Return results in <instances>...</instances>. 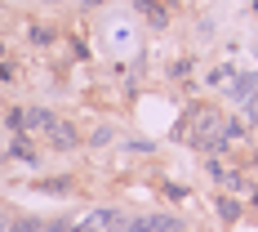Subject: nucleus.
<instances>
[{"label": "nucleus", "mask_w": 258, "mask_h": 232, "mask_svg": "<svg viewBox=\"0 0 258 232\" xmlns=\"http://www.w3.org/2000/svg\"><path fill=\"white\" fill-rule=\"evenodd\" d=\"M9 232H40L36 219H18V223H9Z\"/></svg>", "instance_id": "nucleus-3"}, {"label": "nucleus", "mask_w": 258, "mask_h": 232, "mask_svg": "<svg viewBox=\"0 0 258 232\" xmlns=\"http://www.w3.org/2000/svg\"><path fill=\"white\" fill-rule=\"evenodd\" d=\"M174 223L169 219H160V214H152V219H134V223H120L116 232H169Z\"/></svg>", "instance_id": "nucleus-1"}, {"label": "nucleus", "mask_w": 258, "mask_h": 232, "mask_svg": "<svg viewBox=\"0 0 258 232\" xmlns=\"http://www.w3.org/2000/svg\"><path fill=\"white\" fill-rule=\"evenodd\" d=\"M23 125H27V129H45V134H49L53 116H49V112H27V116H23Z\"/></svg>", "instance_id": "nucleus-2"}, {"label": "nucleus", "mask_w": 258, "mask_h": 232, "mask_svg": "<svg viewBox=\"0 0 258 232\" xmlns=\"http://www.w3.org/2000/svg\"><path fill=\"white\" fill-rule=\"evenodd\" d=\"M80 232H89V228H80Z\"/></svg>", "instance_id": "nucleus-5"}, {"label": "nucleus", "mask_w": 258, "mask_h": 232, "mask_svg": "<svg viewBox=\"0 0 258 232\" xmlns=\"http://www.w3.org/2000/svg\"><path fill=\"white\" fill-rule=\"evenodd\" d=\"M0 232H9V228H5V219H0Z\"/></svg>", "instance_id": "nucleus-4"}, {"label": "nucleus", "mask_w": 258, "mask_h": 232, "mask_svg": "<svg viewBox=\"0 0 258 232\" xmlns=\"http://www.w3.org/2000/svg\"><path fill=\"white\" fill-rule=\"evenodd\" d=\"M169 232H178V228H169Z\"/></svg>", "instance_id": "nucleus-6"}]
</instances>
